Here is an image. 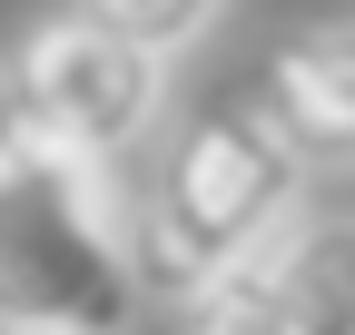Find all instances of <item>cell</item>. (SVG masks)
I'll use <instances>...</instances> for the list:
<instances>
[{
	"label": "cell",
	"instance_id": "cell-7",
	"mask_svg": "<svg viewBox=\"0 0 355 335\" xmlns=\"http://www.w3.org/2000/svg\"><path fill=\"white\" fill-rule=\"evenodd\" d=\"M79 10L109 20L119 39H139V50L178 60V50H198V39L217 30V10H227V0H79Z\"/></svg>",
	"mask_w": 355,
	"mask_h": 335
},
{
	"label": "cell",
	"instance_id": "cell-6",
	"mask_svg": "<svg viewBox=\"0 0 355 335\" xmlns=\"http://www.w3.org/2000/svg\"><path fill=\"white\" fill-rule=\"evenodd\" d=\"M168 316H178L168 335H286V316H277V296H266V276H257V266L188 286V296H178Z\"/></svg>",
	"mask_w": 355,
	"mask_h": 335
},
{
	"label": "cell",
	"instance_id": "cell-2",
	"mask_svg": "<svg viewBox=\"0 0 355 335\" xmlns=\"http://www.w3.org/2000/svg\"><path fill=\"white\" fill-rule=\"evenodd\" d=\"M128 197L69 148H20L0 168V335H128Z\"/></svg>",
	"mask_w": 355,
	"mask_h": 335
},
{
	"label": "cell",
	"instance_id": "cell-1",
	"mask_svg": "<svg viewBox=\"0 0 355 335\" xmlns=\"http://www.w3.org/2000/svg\"><path fill=\"white\" fill-rule=\"evenodd\" d=\"M306 207V168L286 158V138L266 129L247 99L198 109L188 129L168 138L148 197L128 207V266H139V296H188L207 276L257 266L277 227Z\"/></svg>",
	"mask_w": 355,
	"mask_h": 335
},
{
	"label": "cell",
	"instance_id": "cell-8",
	"mask_svg": "<svg viewBox=\"0 0 355 335\" xmlns=\"http://www.w3.org/2000/svg\"><path fill=\"white\" fill-rule=\"evenodd\" d=\"M20 148H40V138H30V109H20V79H10V60H0V168H10Z\"/></svg>",
	"mask_w": 355,
	"mask_h": 335
},
{
	"label": "cell",
	"instance_id": "cell-4",
	"mask_svg": "<svg viewBox=\"0 0 355 335\" xmlns=\"http://www.w3.org/2000/svg\"><path fill=\"white\" fill-rule=\"evenodd\" d=\"M247 109L286 138V158L316 178V168H355V20L296 30L257 60Z\"/></svg>",
	"mask_w": 355,
	"mask_h": 335
},
{
	"label": "cell",
	"instance_id": "cell-3",
	"mask_svg": "<svg viewBox=\"0 0 355 335\" xmlns=\"http://www.w3.org/2000/svg\"><path fill=\"white\" fill-rule=\"evenodd\" d=\"M10 79H20V109H30V138L69 148L89 168H119L168 109V60L119 39L109 20H89L79 0L30 20V39L10 50Z\"/></svg>",
	"mask_w": 355,
	"mask_h": 335
},
{
	"label": "cell",
	"instance_id": "cell-5",
	"mask_svg": "<svg viewBox=\"0 0 355 335\" xmlns=\"http://www.w3.org/2000/svg\"><path fill=\"white\" fill-rule=\"evenodd\" d=\"M286 335H355V207H296L257 257Z\"/></svg>",
	"mask_w": 355,
	"mask_h": 335
}]
</instances>
